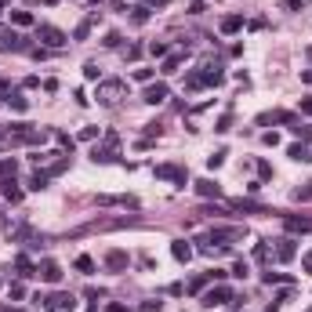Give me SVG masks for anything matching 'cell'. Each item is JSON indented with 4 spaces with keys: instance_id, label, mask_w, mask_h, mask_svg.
Here are the masks:
<instances>
[{
    "instance_id": "1",
    "label": "cell",
    "mask_w": 312,
    "mask_h": 312,
    "mask_svg": "<svg viewBox=\"0 0 312 312\" xmlns=\"http://www.w3.org/2000/svg\"><path fill=\"white\" fill-rule=\"evenodd\" d=\"M44 312H77V294L73 290H51V294H36L33 298Z\"/></svg>"
},
{
    "instance_id": "2",
    "label": "cell",
    "mask_w": 312,
    "mask_h": 312,
    "mask_svg": "<svg viewBox=\"0 0 312 312\" xmlns=\"http://www.w3.org/2000/svg\"><path fill=\"white\" fill-rule=\"evenodd\" d=\"M124 80H102V84H98V102H102V105H116V102H120V95H124Z\"/></svg>"
},
{
    "instance_id": "3",
    "label": "cell",
    "mask_w": 312,
    "mask_h": 312,
    "mask_svg": "<svg viewBox=\"0 0 312 312\" xmlns=\"http://www.w3.org/2000/svg\"><path fill=\"white\" fill-rule=\"evenodd\" d=\"M116 145H120V134L109 131L105 134V145H95V149H91V160H95V163H109L116 156Z\"/></svg>"
},
{
    "instance_id": "4",
    "label": "cell",
    "mask_w": 312,
    "mask_h": 312,
    "mask_svg": "<svg viewBox=\"0 0 312 312\" xmlns=\"http://www.w3.org/2000/svg\"><path fill=\"white\" fill-rule=\"evenodd\" d=\"M0 51H33V48H29V40H26V36H18L15 29L0 26Z\"/></svg>"
},
{
    "instance_id": "5",
    "label": "cell",
    "mask_w": 312,
    "mask_h": 312,
    "mask_svg": "<svg viewBox=\"0 0 312 312\" xmlns=\"http://www.w3.org/2000/svg\"><path fill=\"white\" fill-rule=\"evenodd\" d=\"M156 178H167V182H178V185L185 189V182H189V171L182 167V163H160V167H156Z\"/></svg>"
},
{
    "instance_id": "6",
    "label": "cell",
    "mask_w": 312,
    "mask_h": 312,
    "mask_svg": "<svg viewBox=\"0 0 312 312\" xmlns=\"http://www.w3.org/2000/svg\"><path fill=\"white\" fill-rule=\"evenodd\" d=\"M36 40H44L48 48H62V44H66V33L54 29V26H36Z\"/></svg>"
},
{
    "instance_id": "7",
    "label": "cell",
    "mask_w": 312,
    "mask_h": 312,
    "mask_svg": "<svg viewBox=\"0 0 312 312\" xmlns=\"http://www.w3.org/2000/svg\"><path fill=\"white\" fill-rule=\"evenodd\" d=\"M36 276H40L44 283H58V280H62V265L51 261V258H44L40 265H36Z\"/></svg>"
},
{
    "instance_id": "8",
    "label": "cell",
    "mask_w": 312,
    "mask_h": 312,
    "mask_svg": "<svg viewBox=\"0 0 312 312\" xmlns=\"http://www.w3.org/2000/svg\"><path fill=\"white\" fill-rule=\"evenodd\" d=\"M233 298H236L233 290H229V287H222V283H218V287H210L207 294H204V305H207V309H214V305H225V301H233Z\"/></svg>"
},
{
    "instance_id": "9",
    "label": "cell",
    "mask_w": 312,
    "mask_h": 312,
    "mask_svg": "<svg viewBox=\"0 0 312 312\" xmlns=\"http://www.w3.org/2000/svg\"><path fill=\"white\" fill-rule=\"evenodd\" d=\"M163 98H167V84H163V80H160V84H149L142 91V102H149V105H160Z\"/></svg>"
},
{
    "instance_id": "10",
    "label": "cell",
    "mask_w": 312,
    "mask_h": 312,
    "mask_svg": "<svg viewBox=\"0 0 312 312\" xmlns=\"http://www.w3.org/2000/svg\"><path fill=\"white\" fill-rule=\"evenodd\" d=\"M127 265H131L127 251H109V254H105V269H113V272H124Z\"/></svg>"
},
{
    "instance_id": "11",
    "label": "cell",
    "mask_w": 312,
    "mask_h": 312,
    "mask_svg": "<svg viewBox=\"0 0 312 312\" xmlns=\"http://www.w3.org/2000/svg\"><path fill=\"white\" fill-rule=\"evenodd\" d=\"M0 196H4L7 204H18V200H22V189L15 185V178H0Z\"/></svg>"
},
{
    "instance_id": "12",
    "label": "cell",
    "mask_w": 312,
    "mask_h": 312,
    "mask_svg": "<svg viewBox=\"0 0 312 312\" xmlns=\"http://www.w3.org/2000/svg\"><path fill=\"white\" fill-rule=\"evenodd\" d=\"M298 243L294 240H276V261H294Z\"/></svg>"
},
{
    "instance_id": "13",
    "label": "cell",
    "mask_w": 312,
    "mask_h": 312,
    "mask_svg": "<svg viewBox=\"0 0 312 312\" xmlns=\"http://www.w3.org/2000/svg\"><path fill=\"white\" fill-rule=\"evenodd\" d=\"M196 192H200V196H207V200H210V196L218 200V196H222V185H218V182H210V178H200V182H196Z\"/></svg>"
},
{
    "instance_id": "14",
    "label": "cell",
    "mask_w": 312,
    "mask_h": 312,
    "mask_svg": "<svg viewBox=\"0 0 312 312\" xmlns=\"http://www.w3.org/2000/svg\"><path fill=\"white\" fill-rule=\"evenodd\" d=\"M171 254H174V261L189 265V258H192V247H189L185 240H174V243H171Z\"/></svg>"
},
{
    "instance_id": "15",
    "label": "cell",
    "mask_w": 312,
    "mask_h": 312,
    "mask_svg": "<svg viewBox=\"0 0 312 312\" xmlns=\"http://www.w3.org/2000/svg\"><path fill=\"white\" fill-rule=\"evenodd\" d=\"M287 233H312V218H283Z\"/></svg>"
},
{
    "instance_id": "16",
    "label": "cell",
    "mask_w": 312,
    "mask_h": 312,
    "mask_svg": "<svg viewBox=\"0 0 312 312\" xmlns=\"http://www.w3.org/2000/svg\"><path fill=\"white\" fill-rule=\"evenodd\" d=\"M95 22H98V11H91L84 22H80L77 29H73V36H77V40H87V33H91V26H95Z\"/></svg>"
},
{
    "instance_id": "17",
    "label": "cell",
    "mask_w": 312,
    "mask_h": 312,
    "mask_svg": "<svg viewBox=\"0 0 312 312\" xmlns=\"http://www.w3.org/2000/svg\"><path fill=\"white\" fill-rule=\"evenodd\" d=\"M15 269H18V276H36V265L26 258V254H18V258H15Z\"/></svg>"
},
{
    "instance_id": "18",
    "label": "cell",
    "mask_w": 312,
    "mask_h": 312,
    "mask_svg": "<svg viewBox=\"0 0 312 312\" xmlns=\"http://www.w3.org/2000/svg\"><path fill=\"white\" fill-rule=\"evenodd\" d=\"M18 174V160L15 156H4V160H0V178H15Z\"/></svg>"
},
{
    "instance_id": "19",
    "label": "cell",
    "mask_w": 312,
    "mask_h": 312,
    "mask_svg": "<svg viewBox=\"0 0 312 312\" xmlns=\"http://www.w3.org/2000/svg\"><path fill=\"white\" fill-rule=\"evenodd\" d=\"M185 54H189V48L178 51V54H171V58H163V73H178V66L185 62Z\"/></svg>"
},
{
    "instance_id": "20",
    "label": "cell",
    "mask_w": 312,
    "mask_h": 312,
    "mask_svg": "<svg viewBox=\"0 0 312 312\" xmlns=\"http://www.w3.org/2000/svg\"><path fill=\"white\" fill-rule=\"evenodd\" d=\"M287 156H290V160H298V163H309V160H312V153L305 149V145H290Z\"/></svg>"
},
{
    "instance_id": "21",
    "label": "cell",
    "mask_w": 312,
    "mask_h": 312,
    "mask_svg": "<svg viewBox=\"0 0 312 312\" xmlns=\"http://www.w3.org/2000/svg\"><path fill=\"white\" fill-rule=\"evenodd\" d=\"M48 182H51V174H48V171H36L33 178H29V189L40 192V189H48Z\"/></svg>"
},
{
    "instance_id": "22",
    "label": "cell",
    "mask_w": 312,
    "mask_h": 312,
    "mask_svg": "<svg viewBox=\"0 0 312 312\" xmlns=\"http://www.w3.org/2000/svg\"><path fill=\"white\" fill-rule=\"evenodd\" d=\"M207 283H210V276H207V272H200V276H192V280H189V294H200V290H204Z\"/></svg>"
},
{
    "instance_id": "23",
    "label": "cell",
    "mask_w": 312,
    "mask_h": 312,
    "mask_svg": "<svg viewBox=\"0 0 312 312\" xmlns=\"http://www.w3.org/2000/svg\"><path fill=\"white\" fill-rule=\"evenodd\" d=\"M290 131H294V134H298L301 142H312V127H305V124H298L294 116H290Z\"/></svg>"
},
{
    "instance_id": "24",
    "label": "cell",
    "mask_w": 312,
    "mask_h": 312,
    "mask_svg": "<svg viewBox=\"0 0 312 312\" xmlns=\"http://www.w3.org/2000/svg\"><path fill=\"white\" fill-rule=\"evenodd\" d=\"M243 26V18L240 15H229V18H222V33H236Z\"/></svg>"
},
{
    "instance_id": "25",
    "label": "cell",
    "mask_w": 312,
    "mask_h": 312,
    "mask_svg": "<svg viewBox=\"0 0 312 312\" xmlns=\"http://www.w3.org/2000/svg\"><path fill=\"white\" fill-rule=\"evenodd\" d=\"M7 105H11L15 113H26V109H29V98H22V95H7Z\"/></svg>"
},
{
    "instance_id": "26",
    "label": "cell",
    "mask_w": 312,
    "mask_h": 312,
    "mask_svg": "<svg viewBox=\"0 0 312 312\" xmlns=\"http://www.w3.org/2000/svg\"><path fill=\"white\" fill-rule=\"evenodd\" d=\"M222 163H225V149H218V153H210V156H207V167H210V171H218Z\"/></svg>"
},
{
    "instance_id": "27",
    "label": "cell",
    "mask_w": 312,
    "mask_h": 312,
    "mask_svg": "<svg viewBox=\"0 0 312 312\" xmlns=\"http://www.w3.org/2000/svg\"><path fill=\"white\" fill-rule=\"evenodd\" d=\"M131 22L134 26H145V22H149V7H134V11H131Z\"/></svg>"
},
{
    "instance_id": "28",
    "label": "cell",
    "mask_w": 312,
    "mask_h": 312,
    "mask_svg": "<svg viewBox=\"0 0 312 312\" xmlns=\"http://www.w3.org/2000/svg\"><path fill=\"white\" fill-rule=\"evenodd\" d=\"M77 269L84 272V276H91V272H95V261H91L87 254H80V258H77Z\"/></svg>"
},
{
    "instance_id": "29",
    "label": "cell",
    "mask_w": 312,
    "mask_h": 312,
    "mask_svg": "<svg viewBox=\"0 0 312 312\" xmlns=\"http://www.w3.org/2000/svg\"><path fill=\"white\" fill-rule=\"evenodd\" d=\"M11 22L15 26H33V15L29 11H11Z\"/></svg>"
},
{
    "instance_id": "30",
    "label": "cell",
    "mask_w": 312,
    "mask_h": 312,
    "mask_svg": "<svg viewBox=\"0 0 312 312\" xmlns=\"http://www.w3.org/2000/svg\"><path fill=\"white\" fill-rule=\"evenodd\" d=\"M84 77H87V80H98V77H102V69H98V62H84Z\"/></svg>"
},
{
    "instance_id": "31",
    "label": "cell",
    "mask_w": 312,
    "mask_h": 312,
    "mask_svg": "<svg viewBox=\"0 0 312 312\" xmlns=\"http://www.w3.org/2000/svg\"><path fill=\"white\" fill-rule=\"evenodd\" d=\"M247 272H251V269H247V261H233V276L236 280H247Z\"/></svg>"
},
{
    "instance_id": "32",
    "label": "cell",
    "mask_w": 312,
    "mask_h": 312,
    "mask_svg": "<svg viewBox=\"0 0 312 312\" xmlns=\"http://www.w3.org/2000/svg\"><path fill=\"white\" fill-rule=\"evenodd\" d=\"M294 200H301V204L312 200V182H309V185H301V189H294Z\"/></svg>"
},
{
    "instance_id": "33",
    "label": "cell",
    "mask_w": 312,
    "mask_h": 312,
    "mask_svg": "<svg viewBox=\"0 0 312 312\" xmlns=\"http://www.w3.org/2000/svg\"><path fill=\"white\" fill-rule=\"evenodd\" d=\"M54 138H58V145H62V149H66V153H73V145H77V142H73V138H69V134H62V131H58V134H54Z\"/></svg>"
},
{
    "instance_id": "34",
    "label": "cell",
    "mask_w": 312,
    "mask_h": 312,
    "mask_svg": "<svg viewBox=\"0 0 312 312\" xmlns=\"http://www.w3.org/2000/svg\"><path fill=\"white\" fill-rule=\"evenodd\" d=\"M102 44H105V48H120V33H116V29H113V33H105V40H102Z\"/></svg>"
},
{
    "instance_id": "35",
    "label": "cell",
    "mask_w": 312,
    "mask_h": 312,
    "mask_svg": "<svg viewBox=\"0 0 312 312\" xmlns=\"http://www.w3.org/2000/svg\"><path fill=\"white\" fill-rule=\"evenodd\" d=\"M261 280H265V283H269V287H272V283H283V280H287V276H283V272H265Z\"/></svg>"
},
{
    "instance_id": "36",
    "label": "cell",
    "mask_w": 312,
    "mask_h": 312,
    "mask_svg": "<svg viewBox=\"0 0 312 312\" xmlns=\"http://www.w3.org/2000/svg\"><path fill=\"white\" fill-rule=\"evenodd\" d=\"M149 54H167V44H163V40H153L149 44Z\"/></svg>"
},
{
    "instance_id": "37",
    "label": "cell",
    "mask_w": 312,
    "mask_h": 312,
    "mask_svg": "<svg viewBox=\"0 0 312 312\" xmlns=\"http://www.w3.org/2000/svg\"><path fill=\"white\" fill-rule=\"evenodd\" d=\"M80 138H84V142H95V138H98V127H84V131H80Z\"/></svg>"
},
{
    "instance_id": "38",
    "label": "cell",
    "mask_w": 312,
    "mask_h": 312,
    "mask_svg": "<svg viewBox=\"0 0 312 312\" xmlns=\"http://www.w3.org/2000/svg\"><path fill=\"white\" fill-rule=\"evenodd\" d=\"M134 80H142V84H149V80H153V69H134Z\"/></svg>"
},
{
    "instance_id": "39",
    "label": "cell",
    "mask_w": 312,
    "mask_h": 312,
    "mask_svg": "<svg viewBox=\"0 0 312 312\" xmlns=\"http://www.w3.org/2000/svg\"><path fill=\"white\" fill-rule=\"evenodd\" d=\"M189 11H192V15H204V11H207V4H204V0H192Z\"/></svg>"
},
{
    "instance_id": "40",
    "label": "cell",
    "mask_w": 312,
    "mask_h": 312,
    "mask_svg": "<svg viewBox=\"0 0 312 312\" xmlns=\"http://www.w3.org/2000/svg\"><path fill=\"white\" fill-rule=\"evenodd\" d=\"M254 258H258V261H265V258H269V247H265V243H258V247H254Z\"/></svg>"
},
{
    "instance_id": "41",
    "label": "cell",
    "mask_w": 312,
    "mask_h": 312,
    "mask_svg": "<svg viewBox=\"0 0 312 312\" xmlns=\"http://www.w3.org/2000/svg\"><path fill=\"white\" fill-rule=\"evenodd\" d=\"M261 142H265V145H272V149H276V145H280V134H276V131H269V134H265Z\"/></svg>"
},
{
    "instance_id": "42",
    "label": "cell",
    "mask_w": 312,
    "mask_h": 312,
    "mask_svg": "<svg viewBox=\"0 0 312 312\" xmlns=\"http://www.w3.org/2000/svg\"><path fill=\"white\" fill-rule=\"evenodd\" d=\"M229 127H233V116H222V120H218V127H214V131H222V134H225Z\"/></svg>"
},
{
    "instance_id": "43",
    "label": "cell",
    "mask_w": 312,
    "mask_h": 312,
    "mask_svg": "<svg viewBox=\"0 0 312 312\" xmlns=\"http://www.w3.org/2000/svg\"><path fill=\"white\" fill-rule=\"evenodd\" d=\"M127 58H131V62L142 58V48H138V44H131V48H127Z\"/></svg>"
},
{
    "instance_id": "44",
    "label": "cell",
    "mask_w": 312,
    "mask_h": 312,
    "mask_svg": "<svg viewBox=\"0 0 312 312\" xmlns=\"http://www.w3.org/2000/svg\"><path fill=\"white\" fill-rule=\"evenodd\" d=\"M11 298H26V287H22V283H11Z\"/></svg>"
},
{
    "instance_id": "45",
    "label": "cell",
    "mask_w": 312,
    "mask_h": 312,
    "mask_svg": "<svg viewBox=\"0 0 312 312\" xmlns=\"http://www.w3.org/2000/svg\"><path fill=\"white\" fill-rule=\"evenodd\" d=\"M258 174H261V178H272V167H269V163L261 160V163H258Z\"/></svg>"
},
{
    "instance_id": "46",
    "label": "cell",
    "mask_w": 312,
    "mask_h": 312,
    "mask_svg": "<svg viewBox=\"0 0 312 312\" xmlns=\"http://www.w3.org/2000/svg\"><path fill=\"white\" fill-rule=\"evenodd\" d=\"M301 269H305V272H309V276H312V251L305 254V258H301Z\"/></svg>"
},
{
    "instance_id": "47",
    "label": "cell",
    "mask_w": 312,
    "mask_h": 312,
    "mask_svg": "<svg viewBox=\"0 0 312 312\" xmlns=\"http://www.w3.org/2000/svg\"><path fill=\"white\" fill-rule=\"evenodd\" d=\"M142 312H160V301H145V305H142Z\"/></svg>"
},
{
    "instance_id": "48",
    "label": "cell",
    "mask_w": 312,
    "mask_h": 312,
    "mask_svg": "<svg viewBox=\"0 0 312 312\" xmlns=\"http://www.w3.org/2000/svg\"><path fill=\"white\" fill-rule=\"evenodd\" d=\"M301 113H305V116H312V98H301Z\"/></svg>"
},
{
    "instance_id": "49",
    "label": "cell",
    "mask_w": 312,
    "mask_h": 312,
    "mask_svg": "<svg viewBox=\"0 0 312 312\" xmlns=\"http://www.w3.org/2000/svg\"><path fill=\"white\" fill-rule=\"evenodd\" d=\"M109 7H113V11H124V0H109Z\"/></svg>"
},
{
    "instance_id": "50",
    "label": "cell",
    "mask_w": 312,
    "mask_h": 312,
    "mask_svg": "<svg viewBox=\"0 0 312 312\" xmlns=\"http://www.w3.org/2000/svg\"><path fill=\"white\" fill-rule=\"evenodd\" d=\"M145 4H153V7H167L171 0H145Z\"/></svg>"
},
{
    "instance_id": "51",
    "label": "cell",
    "mask_w": 312,
    "mask_h": 312,
    "mask_svg": "<svg viewBox=\"0 0 312 312\" xmlns=\"http://www.w3.org/2000/svg\"><path fill=\"white\" fill-rule=\"evenodd\" d=\"M105 312H127L124 305H105Z\"/></svg>"
},
{
    "instance_id": "52",
    "label": "cell",
    "mask_w": 312,
    "mask_h": 312,
    "mask_svg": "<svg viewBox=\"0 0 312 312\" xmlns=\"http://www.w3.org/2000/svg\"><path fill=\"white\" fill-rule=\"evenodd\" d=\"M301 80H305V84H312V69H305V73H301Z\"/></svg>"
},
{
    "instance_id": "53",
    "label": "cell",
    "mask_w": 312,
    "mask_h": 312,
    "mask_svg": "<svg viewBox=\"0 0 312 312\" xmlns=\"http://www.w3.org/2000/svg\"><path fill=\"white\" fill-rule=\"evenodd\" d=\"M0 312H22V309H4V305H0Z\"/></svg>"
},
{
    "instance_id": "54",
    "label": "cell",
    "mask_w": 312,
    "mask_h": 312,
    "mask_svg": "<svg viewBox=\"0 0 312 312\" xmlns=\"http://www.w3.org/2000/svg\"><path fill=\"white\" fill-rule=\"evenodd\" d=\"M87 4H102V0H87Z\"/></svg>"
},
{
    "instance_id": "55",
    "label": "cell",
    "mask_w": 312,
    "mask_h": 312,
    "mask_svg": "<svg viewBox=\"0 0 312 312\" xmlns=\"http://www.w3.org/2000/svg\"><path fill=\"white\" fill-rule=\"evenodd\" d=\"M0 11H4V4H0Z\"/></svg>"
}]
</instances>
